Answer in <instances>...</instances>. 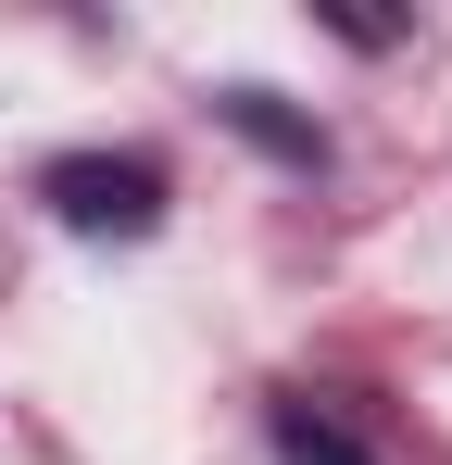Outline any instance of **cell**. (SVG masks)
Segmentation results:
<instances>
[{"label":"cell","mask_w":452,"mask_h":465,"mask_svg":"<svg viewBox=\"0 0 452 465\" xmlns=\"http://www.w3.org/2000/svg\"><path fill=\"white\" fill-rule=\"evenodd\" d=\"M38 214L75 239H151L163 227V163L151 152H51L38 163Z\"/></svg>","instance_id":"1"},{"label":"cell","mask_w":452,"mask_h":465,"mask_svg":"<svg viewBox=\"0 0 452 465\" xmlns=\"http://www.w3.org/2000/svg\"><path fill=\"white\" fill-rule=\"evenodd\" d=\"M264 440H277V465H377L365 440H352V428H339V415L314 402V390H277V415H264Z\"/></svg>","instance_id":"3"},{"label":"cell","mask_w":452,"mask_h":465,"mask_svg":"<svg viewBox=\"0 0 452 465\" xmlns=\"http://www.w3.org/2000/svg\"><path fill=\"white\" fill-rule=\"evenodd\" d=\"M214 114H226V126H239V139H251V152H277V163H301V176L327 163V126H314V114H290L277 88H214Z\"/></svg>","instance_id":"2"}]
</instances>
